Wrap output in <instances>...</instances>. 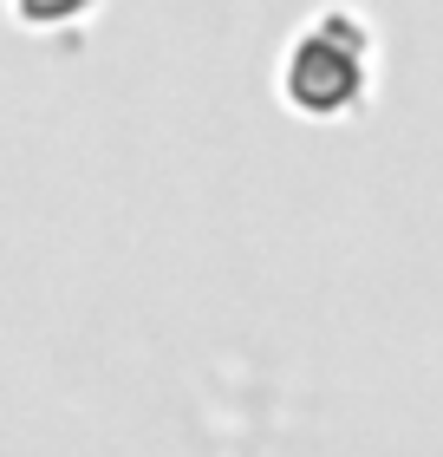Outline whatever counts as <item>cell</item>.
Listing matches in <instances>:
<instances>
[{
	"label": "cell",
	"mask_w": 443,
	"mask_h": 457,
	"mask_svg": "<svg viewBox=\"0 0 443 457\" xmlns=\"http://www.w3.org/2000/svg\"><path fill=\"white\" fill-rule=\"evenodd\" d=\"M287 105L307 118H340L358 105L365 92V33H358L352 13H326L293 39L287 66H281Z\"/></svg>",
	"instance_id": "6da1fadb"
},
{
	"label": "cell",
	"mask_w": 443,
	"mask_h": 457,
	"mask_svg": "<svg viewBox=\"0 0 443 457\" xmlns=\"http://www.w3.org/2000/svg\"><path fill=\"white\" fill-rule=\"evenodd\" d=\"M27 20H39V27H59V20H72V13H86L92 0H13Z\"/></svg>",
	"instance_id": "7a4b0ae2"
}]
</instances>
